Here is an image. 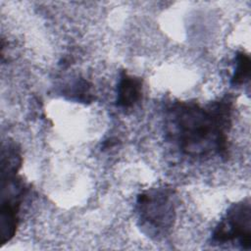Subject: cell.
Listing matches in <instances>:
<instances>
[{"label": "cell", "instance_id": "1", "mask_svg": "<svg viewBox=\"0 0 251 251\" xmlns=\"http://www.w3.org/2000/svg\"><path fill=\"white\" fill-rule=\"evenodd\" d=\"M232 106V99L227 95L206 106L196 102H176L166 114L167 135L184 155L226 157Z\"/></svg>", "mask_w": 251, "mask_h": 251}, {"label": "cell", "instance_id": "2", "mask_svg": "<svg viewBox=\"0 0 251 251\" xmlns=\"http://www.w3.org/2000/svg\"><path fill=\"white\" fill-rule=\"evenodd\" d=\"M138 226L147 236H166L176 221V195L172 188L161 186L141 192L136 200Z\"/></svg>", "mask_w": 251, "mask_h": 251}, {"label": "cell", "instance_id": "3", "mask_svg": "<svg viewBox=\"0 0 251 251\" xmlns=\"http://www.w3.org/2000/svg\"><path fill=\"white\" fill-rule=\"evenodd\" d=\"M212 244L236 243L241 249L251 248V207L249 199L232 204L215 227Z\"/></svg>", "mask_w": 251, "mask_h": 251}, {"label": "cell", "instance_id": "4", "mask_svg": "<svg viewBox=\"0 0 251 251\" xmlns=\"http://www.w3.org/2000/svg\"><path fill=\"white\" fill-rule=\"evenodd\" d=\"M26 193L25 182L17 173H1L0 243L10 241L19 225L22 203Z\"/></svg>", "mask_w": 251, "mask_h": 251}, {"label": "cell", "instance_id": "5", "mask_svg": "<svg viewBox=\"0 0 251 251\" xmlns=\"http://www.w3.org/2000/svg\"><path fill=\"white\" fill-rule=\"evenodd\" d=\"M142 96V79L126 72L121 74L117 88V106L122 109L132 108Z\"/></svg>", "mask_w": 251, "mask_h": 251}, {"label": "cell", "instance_id": "6", "mask_svg": "<svg viewBox=\"0 0 251 251\" xmlns=\"http://www.w3.org/2000/svg\"><path fill=\"white\" fill-rule=\"evenodd\" d=\"M251 70L250 58L242 51L236 53L235 56V68L231 76V84L234 86H240L249 80Z\"/></svg>", "mask_w": 251, "mask_h": 251}]
</instances>
